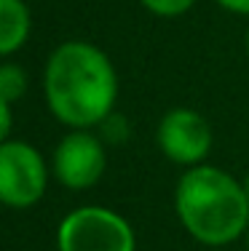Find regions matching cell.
<instances>
[{
  "mask_svg": "<svg viewBox=\"0 0 249 251\" xmlns=\"http://www.w3.org/2000/svg\"><path fill=\"white\" fill-rule=\"evenodd\" d=\"M158 147L174 163L198 166L209 155L212 128L201 112L177 107V110L166 112L158 123Z\"/></svg>",
  "mask_w": 249,
  "mask_h": 251,
  "instance_id": "6",
  "label": "cell"
},
{
  "mask_svg": "<svg viewBox=\"0 0 249 251\" xmlns=\"http://www.w3.org/2000/svg\"><path fill=\"white\" fill-rule=\"evenodd\" d=\"M174 208L182 227L204 246L233 243L249 227L244 184L215 166H195L180 176Z\"/></svg>",
  "mask_w": 249,
  "mask_h": 251,
  "instance_id": "2",
  "label": "cell"
},
{
  "mask_svg": "<svg viewBox=\"0 0 249 251\" xmlns=\"http://www.w3.org/2000/svg\"><path fill=\"white\" fill-rule=\"evenodd\" d=\"M217 3L222 5L225 11H230V14H241V16H249V0H217Z\"/></svg>",
  "mask_w": 249,
  "mask_h": 251,
  "instance_id": "12",
  "label": "cell"
},
{
  "mask_svg": "<svg viewBox=\"0 0 249 251\" xmlns=\"http://www.w3.org/2000/svg\"><path fill=\"white\" fill-rule=\"evenodd\" d=\"M46 104L70 128L99 126L112 112L118 97L115 67L97 46L67 40L56 46L43 73Z\"/></svg>",
  "mask_w": 249,
  "mask_h": 251,
  "instance_id": "1",
  "label": "cell"
},
{
  "mask_svg": "<svg viewBox=\"0 0 249 251\" xmlns=\"http://www.w3.org/2000/svg\"><path fill=\"white\" fill-rule=\"evenodd\" d=\"M247 249H249V227H247Z\"/></svg>",
  "mask_w": 249,
  "mask_h": 251,
  "instance_id": "15",
  "label": "cell"
},
{
  "mask_svg": "<svg viewBox=\"0 0 249 251\" xmlns=\"http://www.w3.org/2000/svg\"><path fill=\"white\" fill-rule=\"evenodd\" d=\"M193 3L195 0H142V5H145L147 11H153L156 16H166V19L185 14Z\"/></svg>",
  "mask_w": 249,
  "mask_h": 251,
  "instance_id": "9",
  "label": "cell"
},
{
  "mask_svg": "<svg viewBox=\"0 0 249 251\" xmlns=\"http://www.w3.org/2000/svg\"><path fill=\"white\" fill-rule=\"evenodd\" d=\"M247 53H249V29H247Z\"/></svg>",
  "mask_w": 249,
  "mask_h": 251,
  "instance_id": "14",
  "label": "cell"
},
{
  "mask_svg": "<svg viewBox=\"0 0 249 251\" xmlns=\"http://www.w3.org/2000/svg\"><path fill=\"white\" fill-rule=\"evenodd\" d=\"M49 169L43 155L27 142L0 145V203L11 208H29L46 193Z\"/></svg>",
  "mask_w": 249,
  "mask_h": 251,
  "instance_id": "4",
  "label": "cell"
},
{
  "mask_svg": "<svg viewBox=\"0 0 249 251\" xmlns=\"http://www.w3.org/2000/svg\"><path fill=\"white\" fill-rule=\"evenodd\" d=\"M59 251H134L132 225L105 206H81L62 219Z\"/></svg>",
  "mask_w": 249,
  "mask_h": 251,
  "instance_id": "3",
  "label": "cell"
},
{
  "mask_svg": "<svg viewBox=\"0 0 249 251\" xmlns=\"http://www.w3.org/2000/svg\"><path fill=\"white\" fill-rule=\"evenodd\" d=\"M11 126H14V115H11V104L0 99V145L8 142V134H11Z\"/></svg>",
  "mask_w": 249,
  "mask_h": 251,
  "instance_id": "11",
  "label": "cell"
},
{
  "mask_svg": "<svg viewBox=\"0 0 249 251\" xmlns=\"http://www.w3.org/2000/svg\"><path fill=\"white\" fill-rule=\"evenodd\" d=\"M102 123H105V134H108V139H112L115 145L126 139L129 128H126V118H123V115H112V112H110Z\"/></svg>",
  "mask_w": 249,
  "mask_h": 251,
  "instance_id": "10",
  "label": "cell"
},
{
  "mask_svg": "<svg viewBox=\"0 0 249 251\" xmlns=\"http://www.w3.org/2000/svg\"><path fill=\"white\" fill-rule=\"evenodd\" d=\"M108 155L88 128H73L54 150V176L67 190H88L102 179Z\"/></svg>",
  "mask_w": 249,
  "mask_h": 251,
  "instance_id": "5",
  "label": "cell"
},
{
  "mask_svg": "<svg viewBox=\"0 0 249 251\" xmlns=\"http://www.w3.org/2000/svg\"><path fill=\"white\" fill-rule=\"evenodd\" d=\"M32 19L25 0H0V56L19 51L27 43Z\"/></svg>",
  "mask_w": 249,
  "mask_h": 251,
  "instance_id": "7",
  "label": "cell"
},
{
  "mask_svg": "<svg viewBox=\"0 0 249 251\" xmlns=\"http://www.w3.org/2000/svg\"><path fill=\"white\" fill-rule=\"evenodd\" d=\"M241 184H244V193H247V198H249V174L244 176V182H241Z\"/></svg>",
  "mask_w": 249,
  "mask_h": 251,
  "instance_id": "13",
  "label": "cell"
},
{
  "mask_svg": "<svg viewBox=\"0 0 249 251\" xmlns=\"http://www.w3.org/2000/svg\"><path fill=\"white\" fill-rule=\"evenodd\" d=\"M27 94V75L19 64L3 62L0 64V99L14 104Z\"/></svg>",
  "mask_w": 249,
  "mask_h": 251,
  "instance_id": "8",
  "label": "cell"
}]
</instances>
